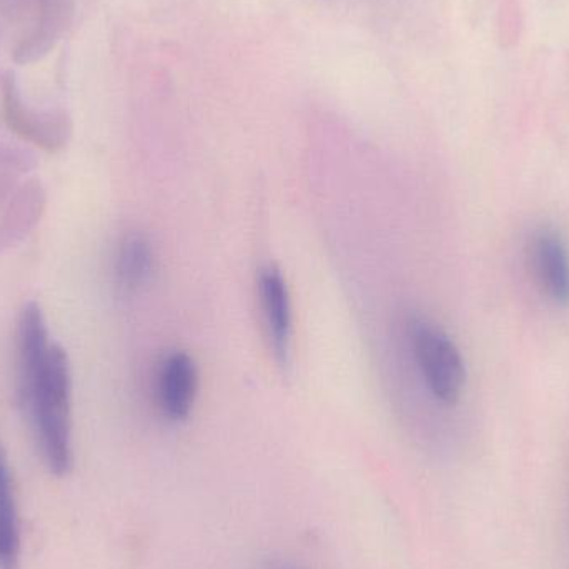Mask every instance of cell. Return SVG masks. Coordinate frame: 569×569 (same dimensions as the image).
<instances>
[{
    "label": "cell",
    "mask_w": 569,
    "mask_h": 569,
    "mask_svg": "<svg viewBox=\"0 0 569 569\" xmlns=\"http://www.w3.org/2000/svg\"><path fill=\"white\" fill-rule=\"evenodd\" d=\"M16 338L20 405L49 470L67 473L72 465L69 358L63 348L50 343L46 318L33 301L20 311Z\"/></svg>",
    "instance_id": "6da1fadb"
},
{
    "label": "cell",
    "mask_w": 569,
    "mask_h": 569,
    "mask_svg": "<svg viewBox=\"0 0 569 569\" xmlns=\"http://www.w3.org/2000/svg\"><path fill=\"white\" fill-rule=\"evenodd\" d=\"M411 343L430 393L440 403H457L467 385V367L457 343L441 328L421 320L413 323Z\"/></svg>",
    "instance_id": "7a4b0ae2"
},
{
    "label": "cell",
    "mask_w": 569,
    "mask_h": 569,
    "mask_svg": "<svg viewBox=\"0 0 569 569\" xmlns=\"http://www.w3.org/2000/svg\"><path fill=\"white\" fill-rule=\"evenodd\" d=\"M2 116L9 129L17 136L47 150L66 146L72 132V123L67 113L37 110L27 106L13 77H7L3 82Z\"/></svg>",
    "instance_id": "3957f363"
},
{
    "label": "cell",
    "mask_w": 569,
    "mask_h": 569,
    "mask_svg": "<svg viewBox=\"0 0 569 569\" xmlns=\"http://www.w3.org/2000/svg\"><path fill=\"white\" fill-rule=\"evenodd\" d=\"M530 262L538 287L557 307H569V249L558 230L541 227L531 236Z\"/></svg>",
    "instance_id": "277c9868"
},
{
    "label": "cell",
    "mask_w": 569,
    "mask_h": 569,
    "mask_svg": "<svg viewBox=\"0 0 569 569\" xmlns=\"http://www.w3.org/2000/svg\"><path fill=\"white\" fill-rule=\"evenodd\" d=\"M199 388V371L196 361L176 351L163 361L159 373V407L169 420L183 421L192 411Z\"/></svg>",
    "instance_id": "5b68a950"
},
{
    "label": "cell",
    "mask_w": 569,
    "mask_h": 569,
    "mask_svg": "<svg viewBox=\"0 0 569 569\" xmlns=\"http://www.w3.org/2000/svg\"><path fill=\"white\" fill-rule=\"evenodd\" d=\"M259 290L273 351H276L280 363H287L293 321H291L290 291H288L282 272L273 266L263 269L260 272Z\"/></svg>",
    "instance_id": "8992f818"
},
{
    "label": "cell",
    "mask_w": 569,
    "mask_h": 569,
    "mask_svg": "<svg viewBox=\"0 0 569 569\" xmlns=\"http://www.w3.org/2000/svg\"><path fill=\"white\" fill-rule=\"evenodd\" d=\"M37 20L32 32L17 47L13 59L19 63L36 62L53 49L72 19V0H33Z\"/></svg>",
    "instance_id": "52a82bcc"
},
{
    "label": "cell",
    "mask_w": 569,
    "mask_h": 569,
    "mask_svg": "<svg viewBox=\"0 0 569 569\" xmlns=\"http://www.w3.org/2000/svg\"><path fill=\"white\" fill-rule=\"evenodd\" d=\"M153 269V250L140 233L126 237L117 253V284L123 293H136L149 280Z\"/></svg>",
    "instance_id": "ba28073f"
},
{
    "label": "cell",
    "mask_w": 569,
    "mask_h": 569,
    "mask_svg": "<svg viewBox=\"0 0 569 569\" xmlns=\"http://www.w3.org/2000/svg\"><path fill=\"white\" fill-rule=\"evenodd\" d=\"M20 558V527L12 478L0 453V569H17Z\"/></svg>",
    "instance_id": "9c48e42d"
},
{
    "label": "cell",
    "mask_w": 569,
    "mask_h": 569,
    "mask_svg": "<svg viewBox=\"0 0 569 569\" xmlns=\"http://www.w3.org/2000/svg\"><path fill=\"white\" fill-rule=\"evenodd\" d=\"M284 569V568H283Z\"/></svg>",
    "instance_id": "30bf717a"
}]
</instances>
